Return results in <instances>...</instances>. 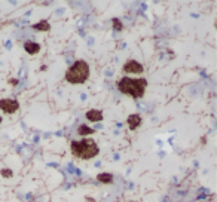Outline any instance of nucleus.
Here are the masks:
<instances>
[{"label":"nucleus","instance_id":"obj_13","mask_svg":"<svg viewBox=\"0 0 217 202\" xmlns=\"http://www.w3.org/2000/svg\"><path fill=\"white\" fill-rule=\"evenodd\" d=\"M0 174H1L3 177L9 178V177H12V169H7V168H6V169H1V171H0Z\"/></svg>","mask_w":217,"mask_h":202},{"label":"nucleus","instance_id":"obj_5","mask_svg":"<svg viewBox=\"0 0 217 202\" xmlns=\"http://www.w3.org/2000/svg\"><path fill=\"white\" fill-rule=\"evenodd\" d=\"M124 72L125 73H134V75H140L144 72V67L138 63V61H134V60H130L124 64Z\"/></svg>","mask_w":217,"mask_h":202},{"label":"nucleus","instance_id":"obj_1","mask_svg":"<svg viewBox=\"0 0 217 202\" xmlns=\"http://www.w3.org/2000/svg\"><path fill=\"white\" fill-rule=\"evenodd\" d=\"M118 89L125 94L130 95L132 98H141L146 92L147 88V81L140 78V79H132V78H122L118 81Z\"/></svg>","mask_w":217,"mask_h":202},{"label":"nucleus","instance_id":"obj_9","mask_svg":"<svg viewBox=\"0 0 217 202\" xmlns=\"http://www.w3.org/2000/svg\"><path fill=\"white\" fill-rule=\"evenodd\" d=\"M97 180H98L100 183L109 184V183H112V181H113V175H112V174H109V172H103V174H98V175H97Z\"/></svg>","mask_w":217,"mask_h":202},{"label":"nucleus","instance_id":"obj_14","mask_svg":"<svg viewBox=\"0 0 217 202\" xmlns=\"http://www.w3.org/2000/svg\"><path fill=\"white\" fill-rule=\"evenodd\" d=\"M0 123H1V116H0Z\"/></svg>","mask_w":217,"mask_h":202},{"label":"nucleus","instance_id":"obj_7","mask_svg":"<svg viewBox=\"0 0 217 202\" xmlns=\"http://www.w3.org/2000/svg\"><path fill=\"white\" fill-rule=\"evenodd\" d=\"M87 119L91 122H101L103 121V112L101 110H89L87 113Z\"/></svg>","mask_w":217,"mask_h":202},{"label":"nucleus","instance_id":"obj_3","mask_svg":"<svg viewBox=\"0 0 217 202\" xmlns=\"http://www.w3.org/2000/svg\"><path fill=\"white\" fill-rule=\"evenodd\" d=\"M66 81L72 85H81V83H85L89 78V64L84 60H78L75 61L69 70L66 72Z\"/></svg>","mask_w":217,"mask_h":202},{"label":"nucleus","instance_id":"obj_10","mask_svg":"<svg viewBox=\"0 0 217 202\" xmlns=\"http://www.w3.org/2000/svg\"><path fill=\"white\" fill-rule=\"evenodd\" d=\"M33 28H34V30H39V31H48V30L51 28V25H49L48 21H40V22L34 24Z\"/></svg>","mask_w":217,"mask_h":202},{"label":"nucleus","instance_id":"obj_2","mask_svg":"<svg viewBox=\"0 0 217 202\" xmlns=\"http://www.w3.org/2000/svg\"><path fill=\"white\" fill-rule=\"evenodd\" d=\"M70 147H72L73 156L79 158V159H92L100 152L98 144L92 138H84V140H79V141H72Z\"/></svg>","mask_w":217,"mask_h":202},{"label":"nucleus","instance_id":"obj_8","mask_svg":"<svg viewBox=\"0 0 217 202\" xmlns=\"http://www.w3.org/2000/svg\"><path fill=\"white\" fill-rule=\"evenodd\" d=\"M24 48H25V51H27L28 54H31V55H34L36 52L40 51L39 43H34V42H25V43H24Z\"/></svg>","mask_w":217,"mask_h":202},{"label":"nucleus","instance_id":"obj_4","mask_svg":"<svg viewBox=\"0 0 217 202\" xmlns=\"http://www.w3.org/2000/svg\"><path fill=\"white\" fill-rule=\"evenodd\" d=\"M18 109H19V103L16 100H12V98H3V100H0V110H3L4 113L12 115Z\"/></svg>","mask_w":217,"mask_h":202},{"label":"nucleus","instance_id":"obj_6","mask_svg":"<svg viewBox=\"0 0 217 202\" xmlns=\"http://www.w3.org/2000/svg\"><path fill=\"white\" fill-rule=\"evenodd\" d=\"M127 123H128V126H130L131 129H137V128L141 125V116H140V115H137V113L130 115V116H128V119H127Z\"/></svg>","mask_w":217,"mask_h":202},{"label":"nucleus","instance_id":"obj_11","mask_svg":"<svg viewBox=\"0 0 217 202\" xmlns=\"http://www.w3.org/2000/svg\"><path fill=\"white\" fill-rule=\"evenodd\" d=\"M95 131L92 129V128H89L87 125H81L79 128H78V134L79 135H89V134H94Z\"/></svg>","mask_w":217,"mask_h":202},{"label":"nucleus","instance_id":"obj_12","mask_svg":"<svg viewBox=\"0 0 217 202\" xmlns=\"http://www.w3.org/2000/svg\"><path fill=\"white\" fill-rule=\"evenodd\" d=\"M113 27H115V30H116V31H121V30H122V24L119 22V19H118V18H115V19H113Z\"/></svg>","mask_w":217,"mask_h":202}]
</instances>
